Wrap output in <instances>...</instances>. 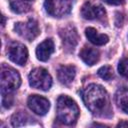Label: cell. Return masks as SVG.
Instances as JSON below:
<instances>
[{
  "label": "cell",
  "mask_w": 128,
  "mask_h": 128,
  "mask_svg": "<svg viewBox=\"0 0 128 128\" xmlns=\"http://www.w3.org/2000/svg\"><path fill=\"white\" fill-rule=\"evenodd\" d=\"M82 98L86 107L94 115L102 116L109 110L110 101L108 93L98 84L88 85L82 92Z\"/></svg>",
  "instance_id": "obj_1"
},
{
  "label": "cell",
  "mask_w": 128,
  "mask_h": 128,
  "mask_svg": "<svg viewBox=\"0 0 128 128\" xmlns=\"http://www.w3.org/2000/svg\"><path fill=\"white\" fill-rule=\"evenodd\" d=\"M21 84V78L18 72L12 68H3L1 71L0 85L2 95V105L5 108H9L12 105L11 93L19 88Z\"/></svg>",
  "instance_id": "obj_2"
},
{
  "label": "cell",
  "mask_w": 128,
  "mask_h": 128,
  "mask_svg": "<svg viewBox=\"0 0 128 128\" xmlns=\"http://www.w3.org/2000/svg\"><path fill=\"white\" fill-rule=\"evenodd\" d=\"M57 119L65 125H72L79 116V108L76 102L66 95H61L57 100L56 106Z\"/></svg>",
  "instance_id": "obj_3"
},
{
  "label": "cell",
  "mask_w": 128,
  "mask_h": 128,
  "mask_svg": "<svg viewBox=\"0 0 128 128\" xmlns=\"http://www.w3.org/2000/svg\"><path fill=\"white\" fill-rule=\"evenodd\" d=\"M29 84L36 89L47 91L52 85V77L48 71L42 67L33 69L28 76Z\"/></svg>",
  "instance_id": "obj_4"
},
{
  "label": "cell",
  "mask_w": 128,
  "mask_h": 128,
  "mask_svg": "<svg viewBox=\"0 0 128 128\" xmlns=\"http://www.w3.org/2000/svg\"><path fill=\"white\" fill-rule=\"evenodd\" d=\"M73 0H45L46 12L52 17H62L70 13Z\"/></svg>",
  "instance_id": "obj_5"
},
{
  "label": "cell",
  "mask_w": 128,
  "mask_h": 128,
  "mask_svg": "<svg viewBox=\"0 0 128 128\" xmlns=\"http://www.w3.org/2000/svg\"><path fill=\"white\" fill-rule=\"evenodd\" d=\"M15 31L22 38L32 41L39 34L38 23L34 19H29L26 22H18L15 24Z\"/></svg>",
  "instance_id": "obj_6"
},
{
  "label": "cell",
  "mask_w": 128,
  "mask_h": 128,
  "mask_svg": "<svg viewBox=\"0 0 128 128\" xmlns=\"http://www.w3.org/2000/svg\"><path fill=\"white\" fill-rule=\"evenodd\" d=\"M7 54H8V58L12 62L18 65H24L28 58L27 48L23 44L18 42H13L9 45Z\"/></svg>",
  "instance_id": "obj_7"
},
{
  "label": "cell",
  "mask_w": 128,
  "mask_h": 128,
  "mask_svg": "<svg viewBox=\"0 0 128 128\" xmlns=\"http://www.w3.org/2000/svg\"><path fill=\"white\" fill-rule=\"evenodd\" d=\"M105 14L106 11L103 6L93 1H86L81 8V15L84 19L87 20L100 19L105 16Z\"/></svg>",
  "instance_id": "obj_8"
},
{
  "label": "cell",
  "mask_w": 128,
  "mask_h": 128,
  "mask_svg": "<svg viewBox=\"0 0 128 128\" xmlns=\"http://www.w3.org/2000/svg\"><path fill=\"white\" fill-rule=\"evenodd\" d=\"M27 104L28 107L38 115H45L50 108L49 101L39 95H31L27 100Z\"/></svg>",
  "instance_id": "obj_9"
},
{
  "label": "cell",
  "mask_w": 128,
  "mask_h": 128,
  "mask_svg": "<svg viewBox=\"0 0 128 128\" xmlns=\"http://www.w3.org/2000/svg\"><path fill=\"white\" fill-rule=\"evenodd\" d=\"M60 36L62 38L63 44L71 49H73L78 41V35L73 26H68L60 30Z\"/></svg>",
  "instance_id": "obj_10"
},
{
  "label": "cell",
  "mask_w": 128,
  "mask_h": 128,
  "mask_svg": "<svg viewBox=\"0 0 128 128\" xmlns=\"http://www.w3.org/2000/svg\"><path fill=\"white\" fill-rule=\"evenodd\" d=\"M76 69L72 65H63L58 69L57 77L61 84L69 85L75 78Z\"/></svg>",
  "instance_id": "obj_11"
},
{
  "label": "cell",
  "mask_w": 128,
  "mask_h": 128,
  "mask_svg": "<svg viewBox=\"0 0 128 128\" xmlns=\"http://www.w3.org/2000/svg\"><path fill=\"white\" fill-rule=\"evenodd\" d=\"M54 52V42L51 39H46L40 43L36 49V56L40 61H47Z\"/></svg>",
  "instance_id": "obj_12"
},
{
  "label": "cell",
  "mask_w": 128,
  "mask_h": 128,
  "mask_svg": "<svg viewBox=\"0 0 128 128\" xmlns=\"http://www.w3.org/2000/svg\"><path fill=\"white\" fill-rule=\"evenodd\" d=\"M79 56L87 65H94L98 62L100 54L97 49L88 47V46H84L81 49Z\"/></svg>",
  "instance_id": "obj_13"
},
{
  "label": "cell",
  "mask_w": 128,
  "mask_h": 128,
  "mask_svg": "<svg viewBox=\"0 0 128 128\" xmlns=\"http://www.w3.org/2000/svg\"><path fill=\"white\" fill-rule=\"evenodd\" d=\"M85 34H86V37L88 38V40L92 44H94V45L101 46V45L106 44L109 41V38H108L107 35H105V34H99L97 32V30L94 29V28H92V27L86 28Z\"/></svg>",
  "instance_id": "obj_14"
},
{
  "label": "cell",
  "mask_w": 128,
  "mask_h": 128,
  "mask_svg": "<svg viewBox=\"0 0 128 128\" xmlns=\"http://www.w3.org/2000/svg\"><path fill=\"white\" fill-rule=\"evenodd\" d=\"M116 103L118 107L125 113L128 114V89L123 87L116 93Z\"/></svg>",
  "instance_id": "obj_15"
},
{
  "label": "cell",
  "mask_w": 128,
  "mask_h": 128,
  "mask_svg": "<svg viewBox=\"0 0 128 128\" xmlns=\"http://www.w3.org/2000/svg\"><path fill=\"white\" fill-rule=\"evenodd\" d=\"M25 0H10L11 10L15 13H25L30 10V5Z\"/></svg>",
  "instance_id": "obj_16"
},
{
  "label": "cell",
  "mask_w": 128,
  "mask_h": 128,
  "mask_svg": "<svg viewBox=\"0 0 128 128\" xmlns=\"http://www.w3.org/2000/svg\"><path fill=\"white\" fill-rule=\"evenodd\" d=\"M27 120H31V119L26 113L20 111L12 116V125L13 126H24L27 124Z\"/></svg>",
  "instance_id": "obj_17"
},
{
  "label": "cell",
  "mask_w": 128,
  "mask_h": 128,
  "mask_svg": "<svg viewBox=\"0 0 128 128\" xmlns=\"http://www.w3.org/2000/svg\"><path fill=\"white\" fill-rule=\"evenodd\" d=\"M97 73L102 79L106 81H109L113 78V69L110 66H102L101 68L98 69Z\"/></svg>",
  "instance_id": "obj_18"
},
{
  "label": "cell",
  "mask_w": 128,
  "mask_h": 128,
  "mask_svg": "<svg viewBox=\"0 0 128 128\" xmlns=\"http://www.w3.org/2000/svg\"><path fill=\"white\" fill-rule=\"evenodd\" d=\"M118 71L119 73L124 76V77H128V57L123 58L118 65Z\"/></svg>",
  "instance_id": "obj_19"
},
{
  "label": "cell",
  "mask_w": 128,
  "mask_h": 128,
  "mask_svg": "<svg viewBox=\"0 0 128 128\" xmlns=\"http://www.w3.org/2000/svg\"><path fill=\"white\" fill-rule=\"evenodd\" d=\"M103 1L110 5H120L124 3V0H103Z\"/></svg>",
  "instance_id": "obj_20"
},
{
  "label": "cell",
  "mask_w": 128,
  "mask_h": 128,
  "mask_svg": "<svg viewBox=\"0 0 128 128\" xmlns=\"http://www.w3.org/2000/svg\"><path fill=\"white\" fill-rule=\"evenodd\" d=\"M118 127H122V126H128V122H124V121H122V122H120V123H118V125H117Z\"/></svg>",
  "instance_id": "obj_21"
},
{
  "label": "cell",
  "mask_w": 128,
  "mask_h": 128,
  "mask_svg": "<svg viewBox=\"0 0 128 128\" xmlns=\"http://www.w3.org/2000/svg\"><path fill=\"white\" fill-rule=\"evenodd\" d=\"M25 1H32V0H25Z\"/></svg>",
  "instance_id": "obj_22"
}]
</instances>
